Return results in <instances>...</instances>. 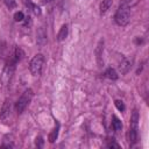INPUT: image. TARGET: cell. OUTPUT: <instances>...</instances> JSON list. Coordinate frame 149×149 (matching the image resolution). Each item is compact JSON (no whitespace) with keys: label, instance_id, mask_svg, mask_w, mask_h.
I'll return each mask as SVG.
<instances>
[{"label":"cell","instance_id":"18","mask_svg":"<svg viewBox=\"0 0 149 149\" xmlns=\"http://www.w3.org/2000/svg\"><path fill=\"white\" fill-rule=\"evenodd\" d=\"M5 5L12 9V8H15L16 7V0H5Z\"/></svg>","mask_w":149,"mask_h":149},{"label":"cell","instance_id":"16","mask_svg":"<svg viewBox=\"0 0 149 149\" xmlns=\"http://www.w3.org/2000/svg\"><path fill=\"white\" fill-rule=\"evenodd\" d=\"M14 20H15L16 22L23 21V20H24V14H23L22 12H16V13L14 14Z\"/></svg>","mask_w":149,"mask_h":149},{"label":"cell","instance_id":"2","mask_svg":"<svg viewBox=\"0 0 149 149\" xmlns=\"http://www.w3.org/2000/svg\"><path fill=\"white\" fill-rule=\"evenodd\" d=\"M128 137H129L130 146L137 143V141H139V112H137V109H134L132 113Z\"/></svg>","mask_w":149,"mask_h":149},{"label":"cell","instance_id":"4","mask_svg":"<svg viewBox=\"0 0 149 149\" xmlns=\"http://www.w3.org/2000/svg\"><path fill=\"white\" fill-rule=\"evenodd\" d=\"M43 65H44V56L42 54H36L31 61H30V64H29V70H30V73L36 77V76H40L41 74V71L43 69Z\"/></svg>","mask_w":149,"mask_h":149},{"label":"cell","instance_id":"14","mask_svg":"<svg viewBox=\"0 0 149 149\" xmlns=\"http://www.w3.org/2000/svg\"><path fill=\"white\" fill-rule=\"evenodd\" d=\"M58 129H59V125L57 123L56 127L52 129V132H51L50 135H49V142L54 143V142L56 141V139H57V136H58Z\"/></svg>","mask_w":149,"mask_h":149},{"label":"cell","instance_id":"10","mask_svg":"<svg viewBox=\"0 0 149 149\" xmlns=\"http://www.w3.org/2000/svg\"><path fill=\"white\" fill-rule=\"evenodd\" d=\"M112 3H113V0H102L101 3H100V7H99V12H100V14H101V15L105 14V13L111 8Z\"/></svg>","mask_w":149,"mask_h":149},{"label":"cell","instance_id":"20","mask_svg":"<svg viewBox=\"0 0 149 149\" xmlns=\"http://www.w3.org/2000/svg\"><path fill=\"white\" fill-rule=\"evenodd\" d=\"M137 1H139V0H122L121 2L126 3L128 7H133L134 5H136V3H137Z\"/></svg>","mask_w":149,"mask_h":149},{"label":"cell","instance_id":"11","mask_svg":"<svg viewBox=\"0 0 149 149\" xmlns=\"http://www.w3.org/2000/svg\"><path fill=\"white\" fill-rule=\"evenodd\" d=\"M68 30H69L68 24H63V26L61 27L58 34H57V40H58V41H63V40H65V37L68 36Z\"/></svg>","mask_w":149,"mask_h":149},{"label":"cell","instance_id":"9","mask_svg":"<svg viewBox=\"0 0 149 149\" xmlns=\"http://www.w3.org/2000/svg\"><path fill=\"white\" fill-rule=\"evenodd\" d=\"M95 57H97V62H98V64L101 66L102 65V63H104V61H102V52H104V40H100L99 41V43H98V45H97V48H95Z\"/></svg>","mask_w":149,"mask_h":149},{"label":"cell","instance_id":"1","mask_svg":"<svg viewBox=\"0 0 149 149\" xmlns=\"http://www.w3.org/2000/svg\"><path fill=\"white\" fill-rule=\"evenodd\" d=\"M129 19H130V7H128L123 2H120L119 8L116 9V13L114 15V20H115L116 24L123 27V26L128 24Z\"/></svg>","mask_w":149,"mask_h":149},{"label":"cell","instance_id":"12","mask_svg":"<svg viewBox=\"0 0 149 149\" xmlns=\"http://www.w3.org/2000/svg\"><path fill=\"white\" fill-rule=\"evenodd\" d=\"M24 3L33 10V13H34L35 15H40V14H41V9H40V7H38L37 5H35V3H33L31 0H24Z\"/></svg>","mask_w":149,"mask_h":149},{"label":"cell","instance_id":"13","mask_svg":"<svg viewBox=\"0 0 149 149\" xmlns=\"http://www.w3.org/2000/svg\"><path fill=\"white\" fill-rule=\"evenodd\" d=\"M105 76L107 77V78H109V79H112V80H116L118 79V73H116V71L113 69V68H108L106 71H105Z\"/></svg>","mask_w":149,"mask_h":149},{"label":"cell","instance_id":"5","mask_svg":"<svg viewBox=\"0 0 149 149\" xmlns=\"http://www.w3.org/2000/svg\"><path fill=\"white\" fill-rule=\"evenodd\" d=\"M15 65L16 64H13V63H7L0 74V81H1V85L2 86H8L12 78H13V74H14V71H15Z\"/></svg>","mask_w":149,"mask_h":149},{"label":"cell","instance_id":"6","mask_svg":"<svg viewBox=\"0 0 149 149\" xmlns=\"http://www.w3.org/2000/svg\"><path fill=\"white\" fill-rule=\"evenodd\" d=\"M0 119L3 121V122H8V120L12 119V102L9 99H6L2 107H1V111H0Z\"/></svg>","mask_w":149,"mask_h":149},{"label":"cell","instance_id":"19","mask_svg":"<svg viewBox=\"0 0 149 149\" xmlns=\"http://www.w3.org/2000/svg\"><path fill=\"white\" fill-rule=\"evenodd\" d=\"M107 147H108V148H120V146H119V144H118L113 139H112V140H109V141L107 142Z\"/></svg>","mask_w":149,"mask_h":149},{"label":"cell","instance_id":"22","mask_svg":"<svg viewBox=\"0 0 149 149\" xmlns=\"http://www.w3.org/2000/svg\"><path fill=\"white\" fill-rule=\"evenodd\" d=\"M44 2H50V1H52V0H43Z\"/></svg>","mask_w":149,"mask_h":149},{"label":"cell","instance_id":"15","mask_svg":"<svg viewBox=\"0 0 149 149\" xmlns=\"http://www.w3.org/2000/svg\"><path fill=\"white\" fill-rule=\"evenodd\" d=\"M112 126H113L114 130H116V132H119V130H121V129H122V122H121L116 116H113Z\"/></svg>","mask_w":149,"mask_h":149},{"label":"cell","instance_id":"8","mask_svg":"<svg viewBox=\"0 0 149 149\" xmlns=\"http://www.w3.org/2000/svg\"><path fill=\"white\" fill-rule=\"evenodd\" d=\"M118 69H119V71H120L121 74H126L129 71V69H130L129 61L127 58H125V57H121V59H120V62L118 64Z\"/></svg>","mask_w":149,"mask_h":149},{"label":"cell","instance_id":"3","mask_svg":"<svg viewBox=\"0 0 149 149\" xmlns=\"http://www.w3.org/2000/svg\"><path fill=\"white\" fill-rule=\"evenodd\" d=\"M33 97H34V92H33L31 88L26 90V91L21 94V97L17 99V101H16V104H15V111H16L17 114H21V113L24 112V109H26V108L28 107V105L31 102Z\"/></svg>","mask_w":149,"mask_h":149},{"label":"cell","instance_id":"17","mask_svg":"<svg viewBox=\"0 0 149 149\" xmlns=\"http://www.w3.org/2000/svg\"><path fill=\"white\" fill-rule=\"evenodd\" d=\"M114 104H115V106H116V108L120 111V112H125V109H126V107H125V104L121 101V100H115L114 101Z\"/></svg>","mask_w":149,"mask_h":149},{"label":"cell","instance_id":"7","mask_svg":"<svg viewBox=\"0 0 149 149\" xmlns=\"http://www.w3.org/2000/svg\"><path fill=\"white\" fill-rule=\"evenodd\" d=\"M48 42V35L44 27H40L36 31V43L38 47H44Z\"/></svg>","mask_w":149,"mask_h":149},{"label":"cell","instance_id":"21","mask_svg":"<svg viewBox=\"0 0 149 149\" xmlns=\"http://www.w3.org/2000/svg\"><path fill=\"white\" fill-rule=\"evenodd\" d=\"M35 146L38 147V148L43 147V139H42L41 136H37V137H36V140H35Z\"/></svg>","mask_w":149,"mask_h":149}]
</instances>
